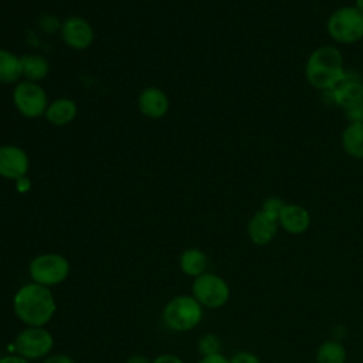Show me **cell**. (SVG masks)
I'll return each mask as SVG.
<instances>
[{"label":"cell","instance_id":"cell-1","mask_svg":"<svg viewBox=\"0 0 363 363\" xmlns=\"http://www.w3.org/2000/svg\"><path fill=\"white\" fill-rule=\"evenodd\" d=\"M13 311L26 326H45L55 315L57 302L51 288L31 281L16 291Z\"/></svg>","mask_w":363,"mask_h":363},{"label":"cell","instance_id":"cell-2","mask_svg":"<svg viewBox=\"0 0 363 363\" xmlns=\"http://www.w3.org/2000/svg\"><path fill=\"white\" fill-rule=\"evenodd\" d=\"M345 75L342 52L333 45H320L315 48L306 60V81L318 91H332Z\"/></svg>","mask_w":363,"mask_h":363},{"label":"cell","instance_id":"cell-3","mask_svg":"<svg viewBox=\"0 0 363 363\" xmlns=\"http://www.w3.org/2000/svg\"><path fill=\"white\" fill-rule=\"evenodd\" d=\"M203 319V306L193 295H177L172 298L162 311L164 326L173 332L193 330Z\"/></svg>","mask_w":363,"mask_h":363},{"label":"cell","instance_id":"cell-4","mask_svg":"<svg viewBox=\"0 0 363 363\" xmlns=\"http://www.w3.org/2000/svg\"><path fill=\"white\" fill-rule=\"evenodd\" d=\"M326 30L336 43H357L363 38V11L357 6L339 7L329 16Z\"/></svg>","mask_w":363,"mask_h":363},{"label":"cell","instance_id":"cell-5","mask_svg":"<svg viewBox=\"0 0 363 363\" xmlns=\"http://www.w3.org/2000/svg\"><path fill=\"white\" fill-rule=\"evenodd\" d=\"M71 271L69 261L57 252L35 255L28 264V274L33 282L47 288L62 284Z\"/></svg>","mask_w":363,"mask_h":363},{"label":"cell","instance_id":"cell-6","mask_svg":"<svg viewBox=\"0 0 363 363\" xmlns=\"http://www.w3.org/2000/svg\"><path fill=\"white\" fill-rule=\"evenodd\" d=\"M54 347V336L45 326H26L13 342V352L27 360L45 359Z\"/></svg>","mask_w":363,"mask_h":363},{"label":"cell","instance_id":"cell-7","mask_svg":"<svg viewBox=\"0 0 363 363\" xmlns=\"http://www.w3.org/2000/svg\"><path fill=\"white\" fill-rule=\"evenodd\" d=\"M14 108L26 118L34 119L45 113L48 106L47 92L38 82L18 81L13 89Z\"/></svg>","mask_w":363,"mask_h":363},{"label":"cell","instance_id":"cell-8","mask_svg":"<svg viewBox=\"0 0 363 363\" xmlns=\"http://www.w3.org/2000/svg\"><path fill=\"white\" fill-rule=\"evenodd\" d=\"M191 295L203 308L217 309L228 301L230 286L220 275L204 272L194 278L191 285Z\"/></svg>","mask_w":363,"mask_h":363},{"label":"cell","instance_id":"cell-9","mask_svg":"<svg viewBox=\"0 0 363 363\" xmlns=\"http://www.w3.org/2000/svg\"><path fill=\"white\" fill-rule=\"evenodd\" d=\"M62 41L72 50L82 51L91 47L95 40V31L89 21L79 16H69L60 24Z\"/></svg>","mask_w":363,"mask_h":363},{"label":"cell","instance_id":"cell-10","mask_svg":"<svg viewBox=\"0 0 363 363\" xmlns=\"http://www.w3.org/2000/svg\"><path fill=\"white\" fill-rule=\"evenodd\" d=\"M30 159L24 149L17 145L0 146V176L7 180H18L27 176Z\"/></svg>","mask_w":363,"mask_h":363},{"label":"cell","instance_id":"cell-11","mask_svg":"<svg viewBox=\"0 0 363 363\" xmlns=\"http://www.w3.org/2000/svg\"><path fill=\"white\" fill-rule=\"evenodd\" d=\"M333 102L346 111L363 106V81L356 75L346 74L345 78L332 89L328 91Z\"/></svg>","mask_w":363,"mask_h":363},{"label":"cell","instance_id":"cell-12","mask_svg":"<svg viewBox=\"0 0 363 363\" xmlns=\"http://www.w3.org/2000/svg\"><path fill=\"white\" fill-rule=\"evenodd\" d=\"M138 108L146 118L160 119L170 108L166 92L157 86H146L138 96Z\"/></svg>","mask_w":363,"mask_h":363},{"label":"cell","instance_id":"cell-13","mask_svg":"<svg viewBox=\"0 0 363 363\" xmlns=\"http://www.w3.org/2000/svg\"><path fill=\"white\" fill-rule=\"evenodd\" d=\"M278 220L268 216L262 210H258L247 225V233L250 240L257 245H265L272 241L278 231Z\"/></svg>","mask_w":363,"mask_h":363},{"label":"cell","instance_id":"cell-14","mask_svg":"<svg viewBox=\"0 0 363 363\" xmlns=\"http://www.w3.org/2000/svg\"><path fill=\"white\" fill-rule=\"evenodd\" d=\"M278 224L289 234H302L311 224V216L302 206L285 204L279 213Z\"/></svg>","mask_w":363,"mask_h":363},{"label":"cell","instance_id":"cell-15","mask_svg":"<svg viewBox=\"0 0 363 363\" xmlns=\"http://www.w3.org/2000/svg\"><path fill=\"white\" fill-rule=\"evenodd\" d=\"M77 112L78 108L75 101L71 98L61 96L48 104L44 116L47 122L54 126H65L75 119Z\"/></svg>","mask_w":363,"mask_h":363},{"label":"cell","instance_id":"cell-16","mask_svg":"<svg viewBox=\"0 0 363 363\" xmlns=\"http://www.w3.org/2000/svg\"><path fill=\"white\" fill-rule=\"evenodd\" d=\"M207 265H208L207 255L200 248L190 247L180 254L179 267L182 272L187 277H191V278L200 277L201 274L207 272Z\"/></svg>","mask_w":363,"mask_h":363},{"label":"cell","instance_id":"cell-17","mask_svg":"<svg viewBox=\"0 0 363 363\" xmlns=\"http://www.w3.org/2000/svg\"><path fill=\"white\" fill-rule=\"evenodd\" d=\"M343 150L354 157L363 159V122L352 121L342 133Z\"/></svg>","mask_w":363,"mask_h":363},{"label":"cell","instance_id":"cell-18","mask_svg":"<svg viewBox=\"0 0 363 363\" xmlns=\"http://www.w3.org/2000/svg\"><path fill=\"white\" fill-rule=\"evenodd\" d=\"M21 77V57L10 50L0 48V84H17Z\"/></svg>","mask_w":363,"mask_h":363},{"label":"cell","instance_id":"cell-19","mask_svg":"<svg viewBox=\"0 0 363 363\" xmlns=\"http://www.w3.org/2000/svg\"><path fill=\"white\" fill-rule=\"evenodd\" d=\"M50 61L40 54H28L21 57V69L23 77L27 81L40 82L44 78H47L50 72Z\"/></svg>","mask_w":363,"mask_h":363},{"label":"cell","instance_id":"cell-20","mask_svg":"<svg viewBox=\"0 0 363 363\" xmlns=\"http://www.w3.org/2000/svg\"><path fill=\"white\" fill-rule=\"evenodd\" d=\"M346 350L340 342L326 340L316 353V363H345Z\"/></svg>","mask_w":363,"mask_h":363},{"label":"cell","instance_id":"cell-21","mask_svg":"<svg viewBox=\"0 0 363 363\" xmlns=\"http://www.w3.org/2000/svg\"><path fill=\"white\" fill-rule=\"evenodd\" d=\"M220 349H221V340L214 333L203 335L197 343V350L201 356H210V354L220 353Z\"/></svg>","mask_w":363,"mask_h":363},{"label":"cell","instance_id":"cell-22","mask_svg":"<svg viewBox=\"0 0 363 363\" xmlns=\"http://www.w3.org/2000/svg\"><path fill=\"white\" fill-rule=\"evenodd\" d=\"M284 206H285V203H284L279 197H268V199L262 203L261 210H262L264 213H267L268 216H271V217H274V218L278 220L279 213H281V210H282Z\"/></svg>","mask_w":363,"mask_h":363},{"label":"cell","instance_id":"cell-23","mask_svg":"<svg viewBox=\"0 0 363 363\" xmlns=\"http://www.w3.org/2000/svg\"><path fill=\"white\" fill-rule=\"evenodd\" d=\"M230 363H261V362H259V359L254 353L241 350V352H237L230 359Z\"/></svg>","mask_w":363,"mask_h":363},{"label":"cell","instance_id":"cell-24","mask_svg":"<svg viewBox=\"0 0 363 363\" xmlns=\"http://www.w3.org/2000/svg\"><path fill=\"white\" fill-rule=\"evenodd\" d=\"M43 363H75V360L65 353H51L43 360Z\"/></svg>","mask_w":363,"mask_h":363},{"label":"cell","instance_id":"cell-25","mask_svg":"<svg viewBox=\"0 0 363 363\" xmlns=\"http://www.w3.org/2000/svg\"><path fill=\"white\" fill-rule=\"evenodd\" d=\"M152 363H184L182 357L173 354V353H163V354H159L157 357H155L152 360Z\"/></svg>","mask_w":363,"mask_h":363},{"label":"cell","instance_id":"cell-26","mask_svg":"<svg viewBox=\"0 0 363 363\" xmlns=\"http://www.w3.org/2000/svg\"><path fill=\"white\" fill-rule=\"evenodd\" d=\"M197 363H230V359H227L221 353H216L210 356H201V359Z\"/></svg>","mask_w":363,"mask_h":363},{"label":"cell","instance_id":"cell-27","mask_svg":"<svg viewBox=\"0 0 363 363\" xmlns=\"http://www.w3.org/2000/svg\"><path fill=\"white\" fill-rule=\"evenodd\" d=\"M0 363H30V360L24 359L23 356H20L17 353H10V354L1 356Z\"/></svg>","mask_w":363,"mask_h":363},{"label":"cell","instance_id":"cell-28","mask_svg":"<svg viewBox=\"0 0 363 363\" xmlns=\"http://www.w3.org/2000/svg\"><path fill=\"white\" fill-rule=\"evenodd\" d=\"M30 189H31V180L27 176L16 180V190L18 193H27Z\"/></svg>","mask_w":363,"mask_h":363},{"label":"cell","instance_id":"cell-29","mask_svg":"<svg viewBox=\"0 0 363 363\" xmlns=\"http://www.w3.org/2000/svg\"><path fill=\"white\" fill-rule=\"evenodd\" d=\"M126 363H152V360L143 354H132L130 357H128Z\"/></svg>","mask_w":363,"mask_h":363},{"label":"cell","instance_id":"cell-30","mask_svg":"<svg viewBox=\"0 0 363 363\" xmlns=\"http://www.w3.org/2000/svg\"><path fill=\"white\" fill-rule=\"evenodd\" d=\"M0 357H1V354H0Z\"/></svg>","mask_w":363,"mask_h":363}]
</instances>
